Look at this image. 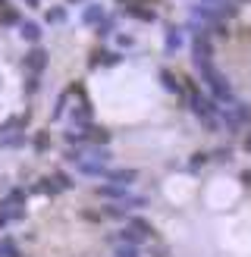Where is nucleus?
<instances>
[{
  "label": "nucleus",
  "mask_w": 251,
  "mask_h": 257,
  "mask_svg": "<svg viewBox=\"0 0 251 257\" xmlns=\"http://www.w3.org/2000/svg\"><path fill=\"white\" fill-rule=\"evenodd\" d=\"M185 85V97H188V107H192V113L204 122V125H210V128H220V119H217V113H220V107H217V100L213 97H207V94H201V88H198V82H192V79H182Z\"/></svg>",
  "instance_id": "f257e3e1"
},
{
  "label": "nucleus",
  "mask_w": 251,
  "mask_h": 257,
  "mask_svg": "<svg viewBox=\"0 0 251 257\" xmlns=\"http://www.w3.org/2000/svg\"><path fill=\"white\" fill-rule=\"evenodd\" d=\"M198 72H201V79H204V85L210 88V97L217 100V104H232L235 100V94H232V85L226 82V75L223 72H217L213 69V63H204V66H195Z\"/></svg>",
  "instance_id": "f03ea898"
},
{
  "label": "nucleus",
  "mask_w": 251,
  "mask_h": 257,
  "mask_svg": "<svg viewBox=\"0 0 251 257\" xmlns=\"http://www.w3.org/2000/svg\"><path fill=\"white\" fill-rule=\"evenodd\" d=\"M217 119H220V128H226V132H238V128L251 125V107L242 104V100H232V104L220 107Z\"/></svg>",
  "instance_id": "7ed1b4c3"
},
{
  "label": "nucleus",
  "mask_w": 251,
  "mask_h": 257,
  "mask_svg": "<svg viewBox=\"0 0 251 257\" xmlns=\"http://www.w3.org/2000/svg\"><path fill=\"white\" fill-rule=\"evenodd\" d=\"M192 60L195 66H204V63H213V41L207 32H198L192 38Z\"/></svg>",
  "instance_id": "20e7f679"
},
{
  "label": "nucleus",
  "mask_w": 251,
  "mask_h": 257,
  "mask_svg": "<svg viewBox=\"0 0 251 257\" xmlns=\"http://www.w3.org/2000/svg\"><path fill=\"white\" fill-rule=\"evenodd\" d=\"M47 50L41 47V44H35L32 50H29V54H25V72H29V75H41L44 69H47Z\"/></svg>",
  "instance_id": "39448f33"
},
{
  "label": "nucleus",
  "mask_w": 251,
  "mask_h": 257,
  "mask_svg": "<svg viewBox=\"0 0 251 257\" xmlns=\"http://www.w3.org/2000/svg\"><path fill=\"white\" fill-rule=\"evenodd\" d=\"M122 13L132 16V19H138V22H157V10L148 7L145 0H129V4L122 7Z\"/></svg>",
  "instance_id": "423d86ee"
},
{
  "label": "nucleus",
  "mask_w": 251,
  "mask_h": 257,
  "mask_svg": "<svg viewBox=\"0 0 251 257\" xmlns=\"http://www.w3.org/2000/svg\"><path fill=\"white\" fill-rule=\"evenodd\" d=\"M82 138H85V148H107L110 145V132L100 128V125H94V122L82 128Z\"/></svg>",
  "instance_id": "0eeeda50"
},
{
  "label": "nucleus",
  "mask_w": 251,
  "mask_h": 257,
  "mask_svg": "<svg viewBox=\"0 0 251 257\" xmlns=\"http://www.w3.org/2000/svg\"><path fill=\"white\" fill-rule=\"evenodd\" d=\"M182 44H185V29H179V25H170L167 35H163V50H167V57H173Z\"/></svg>",
  "instance_id": "6e6552de"
},
{
  "label": "nucleus",
  "mask_w": 251,
  "mask_h": 257,
  "mask_svg": "<svg viewBox=\"0 0 251 257\" xmlns=\"http://www.w3.org/2000/svg\"><path fill=\"white\" fill-rule=\"evenodd\" d=\"M107 182L110 185H122V188H132L135 179H138V170H107Z\"/></svg>",
  "instance_id": "1a4fd4ad"
},
{
  "label": "nucleus",
  "mask_w": 251,
  "mask_h": 257,
  "mask_svg": "<svg viewBox=\"0 0 251 257\" xmlns=\"http://www.w3.org/2000/svg\"><path fill=\"white\" fill-rule=\"evenodd\" d=\"M79 91H82V88H79V85H72V88H66V91H63V94L57 97V107H54V110H50V122H60L63 116H66V107H69V97H72V94H79Z\"/></svg>",
  "instance_id": "9d476101"
},
{
  "label": "nucleus",
  "mask_w": 251,
  "mask_h": 257,
  "mask_svg": "<svg viewBox=\"0 0 251 257\" xmlns=\"http://www.w3.org/2000/svg\"><path fill=\"white\" fill-rule=\"evenodd\" d=\"M104 16H107V10L100 7V4H94V0H88L85 10H82V25H91V29H94V25L104 19Z\"/></svg>",
  "instance_id": "9b49d317"
},
{
  "label": "nucleus",
  "mask_w": 251,
  "mask_h": 257,
  "mask_svg": "<svg viewBox=\"0 0 251 257\" xmlns=\"http://www.w3.org/2000/svg\"><path fill=\"white\" fill-rule=\"evenodd\" d=\"M69 119H72V128H85V125H91V104H88V100H82L79 107H72Z\"/></svg>",
  "instance_id": "f8f14e48"
},
{
  "label": "nucleus",
  "mask_w": 251,
  "mask_h": 257,
  "mask_svg": "<svg viewBox=\"0 0 251 257\" xmlns=\"http://www.w3.org/2000/svg\"><path fill=\"white\" fill-rule=\"evenodd\" d=\"M25 216V207H16V204H7V201H0V229L10 226V223H16Z\"/></svg>",
  "instance_id": "ddd939ff"
},
{
  "label": "nucleus",
  "mask_w": 251,
  "mask_h": 257,
  "mask_svg": "<svg viewBox=\"0 0 251 257\" xmlns=\"http://www.w3.org/2000/svg\"><path fill=\"white\" fill-rule=\"evenodd\" d=\"M160 85H163V91H170V94H176V97H185L182 79H176L170 69H160Z\"/></svg>",
  "instance_id": "4468645a"
},
{
  "label": "nucleus",
  "mask_w": 251,
  "mask_h": 257,
  "mask_svg": "<svg viewBox=\"0 0 251 257\" xmlns=\"http://www.w3.org/2000/svg\"><path fill=\"white\" fill-rule=\"evenodd\" d=\"M19 35H22V41L38 44L44 32H41V25H38V22H32V19H22V22H19Z\"/></svg>",
  "instance_id": "2eb2a0df"
},
{
  "label": "nucleus",
  "mask_w": 251,
  "mask_h": 257,
  "mask_svg": "<svg viewBox=\"0 0 251 257\" xmlns=\"http://www.w3.org/2000/svg\"><path fill=\"white\" fill-rule=\"evenodd\" d=\"M126 226L132 229V232H138L145 241H151L154 238V226H151L148 220H142V216H126Z\"/></svg>",
  "instance_id": "dca6fc26"
},
{
  "label": "nucleus",
  "mask_w": 251,
  "mask_h": 257,
  "mask_svg": "<svg viewBox=\"0 0 251 257\" xmlns=\"http://www.w3.org/2000/svg\"><path fill=\"white\" fill-rule=\"evenodd\" d=\"M126 195H129V188H122V185H100L97 188V198H104V201H113V204H119Z\"/></svg>",
  "instance_id": "f3484780"
},
{
  "label": "nucleus",
  "mask_w": 251,
  "mask_h": 257,
  "mask_svg": "<svg viewBox=\"0 0 251 257\" xmlns=\"http://www.w3.org/2000/svg\"><path fill=\"white\" fill-rule=\"evenodd\" d=\"M119 60L122 57L116 54V50H97L88 63H91V66H119Z\"/></svg>",
  "instance_id": "a211bd4d"
},
{
  "label": "nucleus",
  "mask_w": 251,
  "mask_h": 257,
  "mask_svg": "<svg viewBox=\"0 0 251 257\" xmlns=\"http://www.w3.org/2000/svg\"><path fill=\"white\" fill-rule=\"evenodd\" d=\"M19 10L10 4V0H0V25H19Z\"/></svg>",
  "instance_id": "6ab92c4d"
},
{
  "label": "nucleus",
  "mask_w": 251,
  "mask_h": 257,
  "mask_svg": "<svg viewBox=\"0 0 251 257\" xmlns=\"http://www.w3.org/2000/svg\"><path fill=\"white\" fill-rule=\"evenodd\" d=\"M94 32H97L100 38H110L113 32H116V13H107V16L94 25Z\"/></svg>",
  "instance_id": "aec40b11"
},
{
  "label": "nucleus",
  "mask_w": 251,
  "mask_h": 257,
  "mask_svg": "<svg viewBox=\"0 0 251 257\" xmlns=\"http://www.w3.org/2000/svg\"><path fill=\"white\" fill-rule=\"evenodd\" d=\"M113 257H145L142 245H126V241H116L113 245Z\"/></svg>",
  "instance_id": "412c9836"
},
{
  "label": "nucleus",
  "mask_w": 251,
  "mask_h": 257,
  "mask_svg": "<svg viewBox=\"0 0 251 257\" xmlns=\"http://www.w3.org/2000/svg\"><path fill=\"white\" fill-rule=\"evenodd\" d=\"M145 204H148V198H145V195H132V191H129V195L119 201V207H122L126 213H132V210H142Z\"/></svg>",
  "instance_id": "4be33fe9"
},
{
  "label": "nucleus",
  "mask_w": 251,
  "mask_h": 257,
  "mask_svg": "<svg viewBox=\"0 0 251 257\" xmlns=\"http://www.w3.org/2000/svg\"><path fill=\"white\" fill-rule=\"evenodd\" d=\"M0 257H22L13 238H0Z\"/></svg>",
  "instance_id": "5701e85b"
},
{
  "label": "nucleus",
  "mask_w": 251,
  "mask_h": 257,
  "mask_svg": "<svg viewBox=\"0 0 251 257\" xmlns=\"http://www.w3.org/2000/svg\"><path fill=\"white\" fill-rule=\"evenodd\" d=\"M4 201L7 204H16V207H25V188H10Z\"/></svg>",
  "instance_id": "b1692460"
},
{
  "label": "nucleus",
  "mask_w": 251,
  "mask_h": 257,
  "mask_svg": "<svg viewBox=\"0 0 251 257\" xmlns=\"http://www.w3.org/2000/svg\"><path fill=\"white\" fill-rule=\"evenodd\" d=\"M207 163H210V154H195V157L188 160V173H198V170H204Z\"/></svg>",
  "instance_id": "393cba45"
},
{
  "label": "nucleus",
  "mask_w": 251,
  "mask_h": 257,
  "mask_svg": "<svg viewBox=\"0 0 251 257\" xmlns=\"http://www.w3.org/2000/svg\"><path fill=\"white\" fill-rule=\"evenodd\" d=\"M50 25H60V22H66V7H54V10H47V16H44Z\"/></svg>",
  "instance_id": "a878e982"
},
{
  "label": "nucleus",
  "mask_w": 251,
  "mask_h": 257,
  "mask_svg": "<svg viewBox=\"0 0 251 257\" xmlns=\"http://www.w3.org/2000/svg\"><path fill=\"white\" fill-rule=\"evenodd\" d=\"M50 148V132H35V151L44 154Z\"/></svg>",
  "instance_id": "bb28decb"
},
{
  "label": "nucleus",
  "mask_w": 251,
  "mask_h": 257,
  "mask_svg": "<svg viewBox=\"0 0 251 257\" xmlns=\"http://www.w3.org/2000/svg\"><path fill=\"white\" fill-rule=\"evenodd\" d=\"M41 91V75H29V79H25V94H38Z\"/></svg>",
  "instance_id": "cd10ccee"
},
{
  "label": "nucleus",
  "mask_w": 251,
  "mask_h": 257,
  "mask_svg": "<svg viewBox=\"0 0 251 257\" xmlns=\"http://www.w3.org/2000/svg\"><path fill=\"white\" fill-rule=\"evenodd\" d=\"M210 160H217V163H232V151L229 148H217L210 154Z\"/></svg>",
  "instance_id": "c85d7f7f"
},
{
  "label": "nucleus",
  "mask_w": 251,
  "mask_h": 257,
  "mask_svg": "<svg viewBox=\"0 0 251 257\" xmlns=\"http://www.w3.org/2000/svg\"><path fill=\"white\" fill-rule=\"evenodd\" d=\"M116 44H119V47H135V38H132V35H119Z\"/></svg>",
  "instance_id": "c756f323"
},
{
  "label": "nucleus",
  "mask_w": 251,
  "mask_h": 257,
  "mask_svg": "<svg viewBox=\"0 0 251 257\" xmlns=\"http://www.w3.org/2000/svg\"><path fill=\"white\" fill-rule=\"evenodd\" d=\"M238 182H242V185H245V188H251V170H245V173H242V176H238Z\"/></svg>",
  "instance_id": "7c9ffc66"
},
{
  "label": "nucleus",
  "mask_w": 251,
  "mask_h": 257,
  "mask_svg": "<svg viewBox=\"0 0 251 257\" xmlns=\"http://www.w3.org/2000/svg\"><path fill=\"white\" fill-rule=\"evenodd\" d=\"M245 151H251V132L245 135Z\"/></svg>",
  "instance_id": "2f4dec72"
},
{
  "label": "nucleus",
  "mask_w": 251,
  "mask_h": 257,
  "mask_svg": "<svg viewBox=\"0 0 251 257\" xmlns=\"http://www.w3.org/2000/svg\"><path fill=\"white\" fill-rule=\"evenodd\" d=\"M66 4H88V0H66Z\"/></svg>",
  "instance_id": "473e14b6"
},
{
  "label": "nucleus",
  "mask_w": 251,
  "mask_h": 257,
  "mask_svg": "<svg viewBox=\"0 0 251 257\" xmlns=\"http://www.w3.org/2000/svg\"><path fill=\"white\" fill-rule=\"evenodd\" d=\"M25 4H29V7H38V0H25Z\"/></svg>",
  "instance_id": "72a5a7b5"
},
{
  "label": "nucleus",
  "mask_w": 251,
  "mask_h": 257,
  "mask_svg": "<svg viewBox=\"0 0 251 257\" xmlns=\"http://www.w3.org/2000/svg\"><path fill=\"white\" fill-rule=\"evenodd\" d=\"M235 4H251V0H235Z\"/></svg>",
  "instance_id": "f704fd0d"
},
{
  "label": "nucleus",
  "mask_w": 251,
  "mask_h": 257,
  "mask_svg": "<svg viewBox=\"0 0 251 257\" xmlns=\"http://www.w3.org/2000/svg\"><path fill=\"white\" fill-rule=\"evenodd\" d=\"M198 4H210V0H198Z\"/></svg>",
  "instance_id": "c9c22d12"
},
{
  "label": "nucleus",
  "mask_w": 251,
  "mask_h": 257,
  "mask_svg": "<svg viewBox=\"0 0 251 257\" xmlns=\"http://www.w3.org/2000/svg\"><path fill=\"white\" fill-rule=\"evenodd\" d=\"M122 4H129V0H122Z\"/></svg>",
  "instance_id": "e433bc0d"
}]
</instances>
